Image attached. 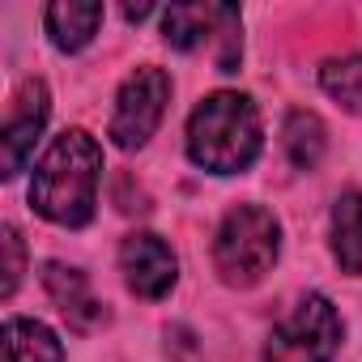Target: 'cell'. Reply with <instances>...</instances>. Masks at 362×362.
<instances>
[{
	"label": "cell",
	"instance_id": "1",
	"mask_svg": "<svg viewBox=\"0 0 362 362\" xmlns=\"http://www.w3.org/2000/svg\"><path fill=\"white\" fill-rule=\"evenodd\" d=\"M98 175H103V149L86 128H69L52 141L43 162L35 166L30 205L39 218L56 226H86L98 205Z\"/></svg>",
	"mask_w": 362,
	"mask_h": 362
},
{
	"label": "cell",
	"instance_id": "2",
	"mask_svg": "<svg viewBox=\"0 0 362 362\" xmlns=\"http://www.w3.org/2000/svg\"><path fill=\"white\" fill-rule=\"evenodd\" d=\"M188 153L214 175H239L260 153V111L247 94L218 90L188 119Z\"/></svg>",
	"mask_w": 362,
	"mask_h": 362
},
{
	"label": "cell",
	"instance_id": "3",
	"mask_svg": "<svg viewBox=\"0 0 362 362\" xmlns=\"http://www.w3.org/2000/svg\"><path fill=\"white\" fill-rule=\"evenodd\" d=\"M281 247V226L269 209L260 205H239L222 218L218 239H214V264L226 286H256Z\"/></svg>",
	"mask_w": 362,
	"mask_h": 362
},
{
	"label": "cell",
	"instance_id": "4",
	"mask_svg": "<svg viewBox=\"0 0 362 362\" xmlns=\"http://www.w3.org/2000/svg\"><path fill=\"white\" fill-rule=\"evenodd\" d=\"M341 349V315L324 294H307L264 345V362H332Z\"/></svg>",
	"mask_w": 362,
	"mask_h": 362
},
{
	"label": "cell",
	"instance_id": "5",
	"mask_svg": "<svg viewBox=\"0 0 362 362\" xmlns=\"http://www.w3.org/2000/svg\"><path fill=\"white\" fill-rule=\"evenodd\" d=\"M162 35L179 52L214 47L222 73L239 69L243 39H239V9L235 5H175L162 13Z\"/></svg>",
	"mask_w": 362,
	"mask_h": 362
},
{
	"label": "cell",
	"instance_id": "6",
	"mask_svg": "<svg viewBox=\"0 0 362 362\" xmlns=\"http://www.w3.org/2000/svg\"><path fill=\"white\" fill-rule=\"evenodd\" d=\"M166 103H170V77L153 64L136 69L115 94V115H111L115 145L119 149H141L158 132V124L166 115Z\"/></svg>",
	"mask_w": 362,
	"mask_h": 362
},
{
	"label": "cell",
	"instance_id": "7",
	"mask_svg": "<svg viewBox=\"0 0 362 362\" xmlns=\"http://www.w3.org/2000/svg\"><path fill=\"white\" fill-rule=\"evenodd\" d=\"M47 124V86L43 81H26L13 98V111L5 119V132H0V175L13 179L22 175V166L35 153V141Z\"/></svg>",
	"mask_w": 362,
	"mask_h": 362
},
{
	"label": "cell",
	"instance_id": "8",
	"mask_svg": "<svg viewBox=\"0 0 362 362\" xmlns=\"http://www.w3.org/2000/svg\"><path fill=\"white\" fill-rule=\"evenodd\" d=\"M119 269H124V281L132 294L141 298H166L175 277H179V264H175V252L158 239V235H128L124 247H119Z\"/></svg>",
	"mask_w": 362,
	"mask_h": 362
},
{
	"label": "cell",
	"instance_id": "9",
	"mask_svg": "<svg viewBox=\"0 0 362 362\" xmlns=\"http://www.w3.org/2000/svg\"><path fill=\"white\" fill-rule=\"evenodd\" d=\"M43 286H47V294H52V303L64 311V320L73 324V328H98L103 320H107V311H103V303L90 294V281H86V273L81 269H73V264H47L43 269Z\"/></svg>",
	"mask_w": 362,
	"mask_h": 362
},
{
	"label": "cell",
	"instance_id": "10",
	"mask_svg": "<svg viewBox=\"0 0 362 362\" xmlns=\"http://www.w3.org/2000/svg\"><path fill=\"white\" fill-rule=\"evenodd\" d=\"M43 22L60 52H81L103 26V5L98 0H56V5H47Z\"/></svg>",
	"mask_w": 362,
	"mask_h": 362
},
{
	"label": "cell",
	"instance_id": "11",
	"mask_svg": "<svg viewBox=\"0 0 362 362\" xmlns=\"http://www.w3.org/2000/svg\"><path fill=\"white\" fill-rule=\"evenodd\" d=\"M5 362H64V345L39 320H5Z\"/></svg>",
	"mask_w": 362,
	"mask_h": 362
},
{
	"label": "cell",
	"instance_id": "12",
	"mask_svg": "<svg viewBox=\"0 0 362 362\" xmlns=\"http://www.w3.org/2000/svg\"><path fill=\"white\" fill-rule=\"evenodd\" d=\"M332 256L345 273H362V192H349L332 209Z\"/></svg>",
	"mask_w": 362,
	"mask_h": 362
},
{
	"label": "cell",
	"instance_id": "13",
	"mask_svg": "<svg viewBox=\"0 0 362 362\" xmlns=\"http://www.w3.org/2000/svg\"><path fill=\"white\" fill-rule=\"evenodd\" d=\"M324 145H328V132L320 124V115L311 111H290L286 119V153L298 170H315L320 158H324Z\"/></svg>",
	"mask_w": 362,
	"mask_h": 362
},
{
	"label": "cell",
	"instance_id": "14",
	"mask_svg": "<svg viewBox=\"0 0 362 362\" xmlns=\"http://www.w3.org/2000/svg\"><path fill=\"white\" fill-rule=\"evenodd\" d=\"M320 86L328 98H337L345 111L362 115V56H341L320 69Z\"/></svg>",
	"mask_w": 362,
	"mask_h": 362
},
{
	"label": "cell",
	"instance_id": "15",
	"mask_svg": "<svg viewBox=\"0 0 362 362\" xmlns=\"http://www.w3.org/2000/svg\"><path fill=\"white\" fill-rule=\"evenodd\" d=\"M0 252H5V277H0V294L13 298V290H18V281H22V269H26V247H22L18 226H5V230H0Z\"/></svg>",
	"mask_w": 362,
	"mask_h": 362
},
{
	"label": "cell",
	"instance_id": "16",
	"mask_svg": "<svg viewBox=\"0 0 362 362\" xmlns=\"http://www.w3.org/2000/svg\"><path fill=\"white\" fill-rule=\"evenodd\" d=\"M149 13H153V9H149V5H141V9H124V18H128V22H145V18H149Z\"/></svg>",
	"mask_w": 362,
	"mask_h": 362
}]
</instances>
